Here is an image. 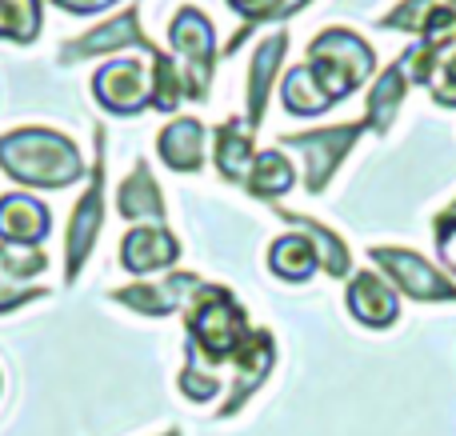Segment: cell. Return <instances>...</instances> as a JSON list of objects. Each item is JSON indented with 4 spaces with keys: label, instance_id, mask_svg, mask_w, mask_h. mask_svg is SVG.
<instances>
[{
    "label": "cell",
    "instance_id": "6da1fadb",
    "mask_svg": "<svg viewBox=\"0 0 456 436\" xmlns=\"http://www.w3.org/2000/svg\"><path fill=\"white\" fill-rule=\"evenodd\" d=\"M0 168L28 189H69L80 176H88L72 136L53 128H16L0 136Z\"/></svg>",
    "mask_w": 456,
    "mask_h": 436
},
{
    "label": "cell",
    "instance_id": "7a4b0ae2",
    "mask_svg": "<svg viewBox=\"0 0 456 436\" xmlns=\"http://www.w3.org/2000/svg\"><path fill=\"white\" fill-rule=\"evenodd\" d=\"M248 333V317L236 296L221 285H200L189 301V357L205 360L208 368L224 365L236 344Z\"/></svg>",
    "mask_w": 456,
    "mask_h": 436
},
{
    "label": "cell",
    "instance_id": "3957f363",
    "mask_svg": "<svg viewBox=\"0 0 456 436\" xmlns=\"http://www.w3.org/2000/svg\"><path fill=\"white\" fill-rule=\"evenodd\" d=\"M308 69L321 80V88L332 96V104L353 96L364 80L377 72V56L356 32L348 28H329L308 44Z\"/></svg>",
    "mask_w": 456,
    "mask_h": 436
},
{
    "label": "cell",
    "instance_id": "277c9868",
    "mask_svg": "<svg viewBox=\"0 0 456 436\" xmlns=\"http://www.w3.org/2000/svg\"><path fill=\"white\" fill-rule=\"evenodd\" d=\"M101 229H104V133L96 128V165L88 168V189L80 192L77 208L69 216V229H64V272H69V285L80 277L85 261L93 256Z\"/></svg>",
    "mask_w": 456,
    "mask_h": 436
},
{
    "label": "cell",
    "instance_id": "5b68a950",
    "mask_svg": "<svg viewBox=\"0 0 456 436\" xmlns=\"http://www.w3.org/2000/svg\"><path fill=\"white\" fill-rule=\"evenodd\" d=\"M168 44L173 56L181 61V77H184V93L192 101H205L208 85H213V56H216V36L208 16H200L197 8H181L168 24Z\"/></svg>",
    "mask_w": 456,
    "mask_h": 436
},
{
    "label": "cell",
    "instance_id": "8992f818",
    "mask_svg": "<svg viewBox=\"0 0 456 436\" xmlns=\"http://www.w3.org/2000/svg\"><path fill=\"white\" fill-rule=\"evenodd\" d=\"M361 136H364V120H356V125H332V128H321V133L281 136V141L305 157V184H308V192H324V184L332 181L337 165L348 157V149H353Z\"/></svg>",
    "mask_w": 456,
    "mask_h": 436
},
{
    "label": "cell",
    "instance_id": "52a82bcc",
    "mask_svg": "<svg viewBox=\"0 0 456 436\" xmlns=\"http://www.w3.org/2000/svg\"><path fill=\"white\" fill-rule=\"evenodd\" d=\"M372 261L380 264L385 280H393V285L401 288L404 296H412V301H425V304L456 301L452 277H444L441 269H433L420 253H409V248H372Z\"/></svg>",
    "mask_w": 456,
    "mask_h": 436
},
{
    "label": "cell",
    "instance_id": "ba28073f",
    "mask_svg": "<svg viewBox=\"0 0 456 436\" xmlns=\"http://www.w3.org/2000/svg\"><path fill=\"white\" fill-rule=\"evenodd\" d=\"M93 96L101 101V109H109L112 117H133L152 104V69H144L136 56L112 61L96 72Z\"/></svg>",
    "mask_w": 456,
    "mask_h": 436
},
{
    "label": "cell",
    "instance_id": "9c48e42d",
    "mask_svg": "<svg viewBox=\"0 0 456 436\" xmlns=\"http://www.w3.org/2000/svg\"><path fill=\"white\" fill-rule=\"evenodd\" d=\"M228 360H232V368H236V381H232V389H228V400L221 405V416H236L244 408V400L260 389V381L273 373L276 344L265 328H248L244 341L236 344V352Z\"/></svg>",
    "mask_w": 456,
    "mask_h": 436
},
{
    "label": "cell",
    "instance_id": "30bf717a",
    "mask_svg": "<svg viewBox=\"0 0 456 436\" xmlns=\"http://www.w3.org/2000/svg\"><path fill=\"white\" fill-rule=\"evenodd\" d=\"M181 261V240L165 229V224H136L133 232H125L120 240V264L133 277H152L165 272Z\"/></svg>",
    "mask_w": 456,
    "mask_h": 436
},
{
    "label": "cell",
    "instance_id": "8fae6325",
    "mask_svg": "<svg viewBox=\"0 0 456 436\" xmlns=\"http://www.w3.org/2000/svg\"><path fill=\"white\" fill-rule=\"evenodd\" d=\"M120 48H144L149 56L160 52V48L141 32L136 12H117L112 20H104L101 28H93V32H85L80 40L64 44L61 48V61L64 64H77V61H88V56H101V52H120Z\"/></svg>",
    "mask_w": 456,
    "mask_h": 436
},
{
    "label": "cell",
    "instance_id": "7c38bea8",
    "mask_svg": "<svg viewBox=\"0 0 456 436\" xmlns=\"http://www.w3.org/2000/svg\"><path fill=\"white\" fill-rule=\"evenodd\" d=\"M197 288H200L197 272H168V280H141V285L117 288L112 301H120L133 312H144V317H168L181 304H189Z\"/></svg>",
    "mask_w": 456,
    "mask_h": 436
},
{
    "label": "cell",
    "instance_id": "4fadbf2b",
    "mask_svg": "<svg viewBox=\"0 0 456 436\" xmlns=\"http://www.w3.org/2000/svg\"><path fill=\"white\" fill-rule=\"evenodd\" d=\"M48 229H53V213L37 197H24V192H4L0 197V245L40 248Z\"/></svg>",
    "mask_w": 456,
    "mask_h": 436
},
{
    "label": "cell",
    "instance_id": "5bb4252c",
    "mask_svg": "<svg viewBox=\"0 0 456 436\" xmlns=\"http://www.w3.org/2000/svg\"><path fill=\"white\" fill-rule=\"evenodd\" d=\"M348 312L369 328H388L401 312V301H396V288L380 272H356L348 280Z\"/></svg>",
    "mask_w": 456,
    "mask_h": 436
},
{
    "label": "cell",
    "instance_id": "9a60e30c",
    "mask_svg": "<svg viewBox=\"0 0 456 436\" xmlns=\"http://www.w3.org/2000/svg\"><path fill=\"white\" fill-rule=\"evenodd\" d=\"M284 48H289V36L284 32H273V36H265L256 44V52H252V69H248V96H244V125L256 133L260 120H265V104H268V88H273L276 80V69H281L284 61Z\"/></svg>",
    "mask_w": 456,
    "mask_h": 436
},
{
    "label": "cell",
    "instance_id": "2e32d148",
    "mask_svg": "<svg viewBox=\"0 0 456 436\" xmlns=\"http://www.w3.org/2000/svg\"><path fill=\"white\" fill-rule=\"evenodd\" d=\"M205 125L192 117H176L173 125H165V133L157 136V152L173 173L189 176V173H200L205 165Z\"/></svg>",
    "mask_w": 456,
    "mask_h": 436
},
{
    "label": "cell",
    "instance_id": "e0dca14e",
    "mask_svg": "<svg viewBox=\"0 0 456 436\" xmlns=\"http://www.w3.org/2000/svg\"><path fill=\"white\" fill-rule=\"evenodd\" d=\"M117 208H120V216L133 224H165V192L157 189V176L149 173L144 160H136L133 176L120 184Z\"/></svg>",
    "mask_w": 456,
    "mask_h": 436
},
{
    "label": "cell",
    "instance_id": "ac0fdd59",
    "mask_svg": "<svg viewBox=\"0 0 456 436\" xmlns=\"http://www.w3.org/2000/svg\"><path fill=\"white\" fill-rule=\"evenodd\" d=\"M213 157H216V168H221L224 181H248V168H252V160H256V149H252V128L244 125L240 117H228L224 125H216Z\"/></svg>",
    "mask_w": 456,
    "mask_h": 436
},
{
    "label": "cell",
    "instance_id": "d6986e66",
    "mask_svg": "<svg viewBox=\"0 0 456 436\" xmlns=\"http://www.w3.org/2000/svg\"><path fill=\"white\" fill-rule=\"evenodd\" d=\"M268 269L281 280H289V285H305V280L321 269V261H316V248L305 232H289V237L273 240V248H268Z\"/></svg>",
    "mask_w": 456,
    "mask_h": 436
},
{
    "label": "cell",
    "instance_id": "ffe728a7",
    "mask_svg": "<svg viewBox=\"0 0 456 436\" xmlns=\"http://www.w3.org/2000/svg\"><path fill=\"white\" fill-rule=\"evenodd\" d=\"M281 101L289 117H321L332 109V96L321 88V80L313 77L308 64H297L281 77Z\"/></svg>",
    "mask_w": 456,
    "mask_h": 436
},
{
    "label": "cell",
    "instance_id": "44dd1931",
    "mask_svg": "<svg viewBox=\"0 0 456 436\" xmlns=\"http://www.w3.org/2000/svg\"><path fill=\"white\" fill-rule=\"evenodd\" d=\"M292 184H297V168H292V160L284 157L281 149H265V152H256V160H252L244 189L260 200H276V197H284Z\"/></svg>",
    "mask_w": 456,
    "mask_h": 436
},
{
    "label": "cell",
    "instance_id": "7402d4cb",
    "mask_svg": "<svg viewBox=\"0 0 456 436\" xmlns=\"http://www.w3.org/2000/svg\"><path fill=\"white\" fill-rule=\"evenodd\" d=\"M404 88H409L404 69H401V64H388V69L377 77L372 93H369L364 128H372V133H388V125L396 120V109H401V101H404Z\"/></svg>",
    "mask_w": 456,
    "mask_h": 436
},
{
    "label": "cell",
    "instance_id": "603a6c76",
    "mask_svg": "<svg viewBox=\"0 0 456 436\" xmlns=\"http://www.w3.org/2000/svg\"><path fill=\"white\" fill-rule=\"evenodd\" d=\"M276 213H281L289 224H297V229L308 232V240H313V248H316V261L329 269V277H348V264L353 261H348V248L337 232H329L324 224H316L313 216H297V213H284V208H276Z\"/></svg>",
    "mask_w": 456,
    "mask_h": 436
},
{
    "label": "cell",
    "instance_id": "cb8c5ba5",
    "mask_svg": "<svg viewBox=\"0 0 456 436\" xmlns=\"http://www.w3.org/2000/svg\"><path fill=\"white\" fill-rule=\"evenodd\" d=\"M40 0H0V40L32 44L40 36Z\"/></svg>",
    "mask_w": 456,
    "mask_h": 436
},
{
    "label": "cell",
    "instance_id": "d4e9b609",
    "mask_svg": "<svg viewBox=\"0 0 456 436\" xmlns=\"http://www.w3.org/2000/svg\"><path fill=\"white\" fill-rule=\"evenodd\" d=\"M184 77H181V64L173 61V56L157 52L152 56V109L157 112H173L181 109L184 101Z\"/></svg>",
    "mask_w": 456,
    "mask_h": 436
},
{
    "label": "cell",
    "instance_id": "484cf974",
    "mask_svg": "<svg viewBox=\"0 0 456 436\" xmlns=\"http://www.w3.org/2000/svg\"><path fill=\"white\" fill-rule=\"evenodd\" d=\"M417 40H420V44H428L444 61V56L456 48V8L433 4V12H428V20H425V28H420Z\"/></svg>",
    "mask_w": 456,
    "mask_h": 436
},
{
    "label": "cell",
    "instance_id": "4316f807",
    "mask_svg": "<svg viewBox=\"0 0 456 436\" xmlns=\"http://www.w3.org/2000/svg\"><path fill=\"white\" fill-rule=\"evenodd\" d=\"M181 392L189 400H213L216 392H221V376H216V368H208L205 360H197V357H189V368L181 373Z\"/></svg>",
    "mask_w": 456,
    "mask_h": 436
},
{
    "label": "cell",
    "instance_id": "83f0119b",
    "mask_svg": "<svg viewBox=\"0 0 456 436\" xmlns=\"http://www.w3.org/2000/svg\"><path fill=\"white\" fill-rule=\"evenodd\" d=\"M433 4L436 0H404L396 12L380 16V28H396V32H412V36H420V28H425Z\"/></svg>",
    "mask_w": 456,
    "mask_h": 436
},
{
    "label": "cell",
    "instance_id": "f1b7e54d",
    "mask_svg": "<svg viewBox=\"0 0 456 436\" xmlns=\"http://www.w3.org/2000/svg\"><path fill=\"white\" fill-rule=\"evenodd\" d=\"M428 88H433V101L441 104V109H456V48L436 64V77Z\"/></svg>",
    "mask_w": 456,
    "mask_h": 436
},
{
    "label": "cell",
    "instance_id": "f546056e",
    "mask_svg": "<svg viewBox=\"0 0 456 436\" xmlns=\"http://www.w3.org/2000/svg\"><path fill=\"white\" fill-rule=\"evenodd\" d=\"M436 253H441L444 269L456 272V213L452 208L436 216Z\"/></svg>",
    "mask_w": 456,
    "mask_h": 436
},
{
    "label": "cell",
    "instance_id": "4dcf8cb0",
    "mask_svg": "<svg viewBox=\"0 0 456 436\" xmlns=\"http://www.w3.org/2000/svg\"><path fill=\"white\" fill-rule=\"evenodd\" d=\"M228 8L240 12L244 20H273L289 12V0H228Z\"/></svg>",
    "mask_w": 456,
    "mask_h": 436
},
{
    "label": "cell",
    "instance_id": "1f68e13d",
    "mask_svg": "<svg viewBox=\"0 0 456 436\" xmlns=\"http://www.w3.org/2000/svg\"><path fill=\"white\" fill-rule=\"evenodd\" d=\"M56 8H64V12L72 16H93V12H104V8H112L117 0H53Z\"/></svg>",
    "mask_w": 456,
    "mask_h": 436
},
{
    "label": "cell",
    "instance_id": "d6a6232c",
    "mask_svg": "<svg viewBox=\"0 0 456 436\" xmlns=\"http://www.w3.org/2000/svg\"><path fill=\"white\" fill-rule=\"evenodd\" d=\"M444 4H449V8H456V0H444Z\"/></svg>",
    "mask_w": 456,
    "mask_h": 436
},
{
    "label": "cell",
    "instance_id": "836d02e7",
    "mask_svg": "<svg viewBox=\"0 0 456 436\" xmlns=\"http://www.w3.org/2000/svg\"><path fill=\"white\" fill-rule=\"evenodd\" d=\"M165 436H181V432H165Z\"/></svg>",
    "mask_w": 456,
    "mask_h": 436
},
{
    "label": "cell",
    "instance_id": "e575fe53",
    "mask_svg": "<svg viewBox=\"0 0 456 436\" xmlns=\"http://www.w3.org/2000/svg\"><path fill=\"white\" fill-rule=\"evenodd\" d=\"M452 213H456V205H452Z\"/></svg>",
    "mask_w": 456,
    "mask_h": 436
}]
</instances>
